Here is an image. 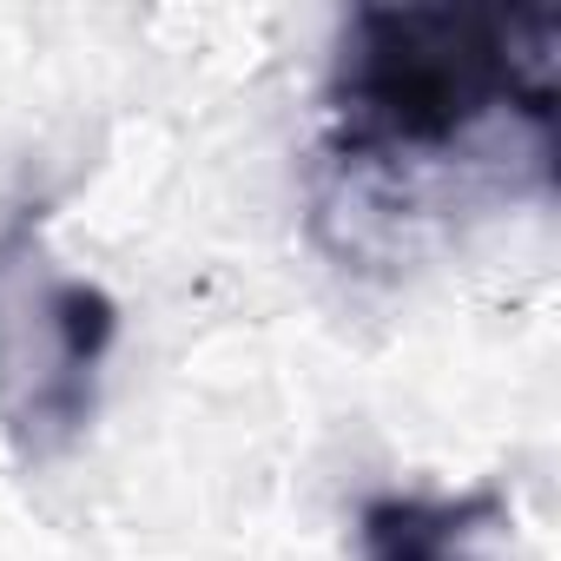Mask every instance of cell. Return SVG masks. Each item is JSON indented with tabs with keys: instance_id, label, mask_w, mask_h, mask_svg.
I'll return each mask as SVG.
<instances>
[{
	"instance_id": "1",
	"label": "cell",
	"mask_w": 561,
	"mask_h": 561,
	"mask_svg": "<svg viewBox=\"0 0 561 561\" xmlns=\"http://www.w3.org/2000/svg\"><path fill=\"white\" fill-rule=\"evenodd\" d=\"M554 8H357L324 80L331 159L344 172L449 165L495 119L554 139Z\"/></svg>"
},
{
	"instance_id": "2",
	"label": "cell",
	"mask_w": 561,
	"mask_h": 561,
	"mask_svg": "<svg viewBox=\"0 0 561 561\" xmlns=\"http://www.w3.org/2000/svg\"><path fill=\"white\" fill-rule=\"evenodd\" d=\"M47 331H54V370L34 397V416L54 423V430H73L87 423V403H93V370L119 331V311L100 285H80V277H67V285L47 291Z\"/></svg>"
},
{
	"instance_id": "3",
	"label": "cell",
	"mask_w": 561,
	"mask_h": 561,
	"mask_svg": "<svg viewBox=\"0 0 561 561\" xmlns=\"http://www.w3.org/2000/svg\"><path fill=\"white\" fill-rule=\"evenodd\" d=\"M495 495H456V502H430V495H377L357 515V548L364 561H469L462 541L495 522Z\"/></svg>"
}]
</instances>
